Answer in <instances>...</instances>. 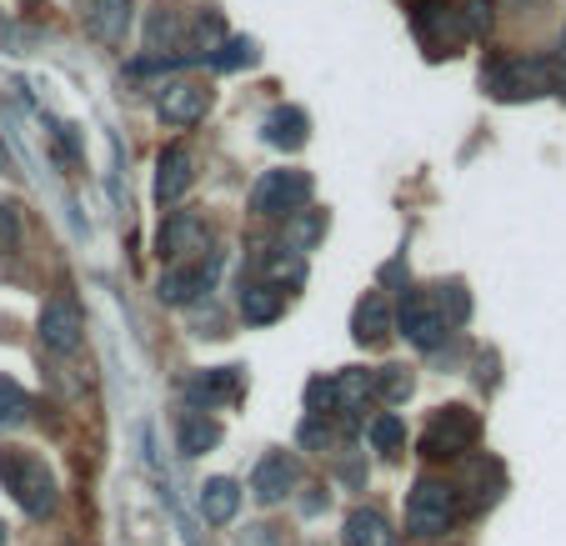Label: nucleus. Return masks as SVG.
<instances>
[{
	"instance_id": "obj_1",
	"label": "nucleus",
	"mask_w": 566,
	"mask_h": 546,
	"mask_svg": "<svg viewBox=\"0 0 566 546\" xmlns=\"http://www.w3.org/2000/svg\"><path fill=\"white\" fill-rule=\"evenodd\" d=\"M0 486L11 492V502L21 506L31 522L55 516V476L35 451L25 447H0Z\"/></svg>"
},
{
	"instance_id": "obj_2",
	"label": "nucleus",
	"mask_w": 566,
	"mask_h": 546,
	"mask_svg": "<svg viewBox=\"0 0 566 546\" xmlns=\"http://www.w3.org/2000/svg\"><path fill=\"white\" fill-rule=\"evenodd\" d=\"M486 91L496 101H536V96H556L562 91V75H556L552 61H526V55H512V61H492L486 65Z\"/></svg>"
},
{
	"instance_id": "obj_3",
	"label": "nucleus",
	"mask_w": 566,
	"mask_h": 546,
	"mask_svg": "<svg viewBox=\"0 0 566 546\" xmlns=\"http://www.w3.org/2000/svg\"><path fill=\"white\" fill-rule=\"evenodd\" d=\"M461 516V496L441 476H421L407 496V532L411 536H441L451 532V522Z\"/></svg>"
},
{
	"instance_id": "obj_4",
	"label": "nucleus",
	"mask_w": 566,
	"mask_h": 546,
	"mask_svg": "<svg viewBox=\"0 0 566 546\" xmlns=\"http://www.w3.org/2000/svg\"><path fill=\"white\" fill-rule=\"evenodd\" d=\"M481 437V417L471 407H441L431 417V427L421 431V456L427 461H457L476 447Z\"/></svg>"
},
{
	"instance_id": "obj_5",
	"label": "nucleus",
	"mask_w": 566,
	"mask_h": 546,
	"mask_svg": "<svg viewBox=\"0 0 566 546\" xmlns=\"http://www.w3.org/2000/svg\"><path fill=\"white\" fill-rule=\"evenodd\" d=\"M411 31H417L427 55H457L461 45L471 41L467 15H461L457 6H447V0H421V6H411Z\"/></svg>"
},
{
	"instance_id": "obj_6",
	"label": "nucleus",
	"mask_w": 566,
	"mask_h": 546,
	"mask_svg": "<svg viewBox=\"0 0 566 546\" xmlns=\"http://www.w3.org/2000/svg\"><path fill=\"white\" fill-rule=\"evenodd\" d=\"M311 191H316V181H311L306 171H266L256 181V191H251V211L256 216H296V211H306V201H311Z\"/></svg>"
},
{
	"instance_id": "obj_7",
	"label": "nucleus",
	"mask_w": 566,
	"mask_h": 546,
	"mask_svg": "<svg viewBox=\"0 0 566 546\" xmlns=\"http://www.w3.org/2000/svg\"><path fill=\"white\" fill-rule=\"evenodd\" d=\"M396 332L407 336L411 346H421V351H437L441 336H447L451 326L441 322L437 301H431L427 291H407V296H401V311H396Z\"/></svg>"
},
{
	"instance_id": "obj_8",
	"label": "nucleus",
	"mask_w": 566,
	"mask_h": 546,
	"mask_svg": "<svg viewBox=\"0 0 566 546\" xmlns=\"http://www.w3.org/2000/svg\"><path fill=\"white\" fill-rule=\"evenodd\" d=\"M41 346L55 356H71L75 346H81V336H86V316H81V306H75L71 296H51L41 306Z\"/></svg>"
},
{
	"instance_id": "obj_9",
	"label": "nucleus",
	"mask_w": 566,
	"mask_h": 546,
	"mask_svg": "<svg viewBox=\"0 0 566 546\" xmlns=\"http://www.w3.org/2000/svg\"><path fill=\"white\" fill-rule=\"evenodd\" d=\"M156 246H160V256L186 261V256H196V251L211 246V231H206V221L196 211H171L166 216V225H160Z\"/></svg>"
},
{
	"instance_id": "obj_10",
	"label": "nucleus",
	"mask_w": 566,
	"mask_h": 546,
	"mask_svg": "<svg viewBox=\"0 0 566 546\" xmlns=\"http://www.w3.org/2000/svg\"><path fill=\"white\" fill-rule=\"evenodd\" d=\"M216 271H221V261H216V256L191 261V266H171L166 276L156 281V296L166 301V306H186V301H196L201 291H211Z\"/></svg>"
},
{
	"instance_id": "obj_11",
	"label": "nucleus",
	"mask_w": 566,
	"mask_h": 546,
	"mask_svg": "<svg viewBox=\"0 0 566 546\" xmlns=\"http://www.w3.org/2000/svg\"><path fill=\"white\" fill-rule=\"evenodd\" d=\"M191 181H196L191 146H166V150H160V161H156V201L160 206L181 201V196L191 191Z\"/></svg>"
},
{
	"instance_id": "obj_12",
	"label": "nucleus",
	"mask_w": 566,
	"mask_h": 546,
	"mask_svg": "<svg viewBox=\"0 0 566 546\" xmlns=\"http://www.w3.org/2000/svg\"><path fill=\"white\" fill-rule=\"evenodd\" d=\"M186 397H191V411H201V417L211 407H226V401H235V397H241V366H216V371L191 376Z\"/></svg>"
},
{
	"instance_id": "obj_13",
	"label": "nucleus",
	"mask_w": 566,
	"mask_h": 546,
	"mask_svg": "<svg viewBox=\"0 0 566 546\" xmlns=\"http://www.w3.org/2000/svg\"><path fill=\"white\" fill-rule=\"evenodd\" d=\"M206 106H211V91L196 86V81H171L156 101L160 120H171V126H196L206 116Z\"/></svg>"
},
{
	"instance_id": "obj_14",
	"label": "nucleus",
	"mask_w": 566,
	"mask_h": 546,
	"mask_svg": "<svg viewBox=\"0 0 566 546\" xmlns=\"http://www.w3.org/2000/svg\"><path fill=\"white\" fill-rule=\"evenodd\" d=\"M291 486H296V461H291L286 451H271V456L256 461V476H251V492H256V502L276 506L281 496H291Z\"/></svg>"
},
{
	"instance_id": "obj_15",
	"label": "nucleus",
	"mask_w": 566,
	"mask_h": 546,
	"mask_svg": "<svg viewBox=\"0 0 566 546\" xmlns=\"http://www.w3.org/2000/svg\"><path fill=\"white\" fill-rule=\"evenodd\" d=\"M130 6H136V0H86V31L96 35L101 45H126Z\"/></svg>"
},
{
	"instance_id": "obj_16",
	"label": "nucleus",
	"mask_w": 566,
	"mask_h": 546,
	"mask_svg": "<svg viewBox=\"0 0 566 546\" xmlns=\"http://www.w3.org/2000/svg\"><path fill=\"white\" fill-rule=\"evenodd\" d=\"M352 336L361 346H381L386 336H391V306H386L381 291H366L361 301H356L352 311Z\"/></svg>"
},
{
	"instance_id": "obj_17",
	"label": "nucleus",
	"mask_w": 566,
	"mask_h": 546,
	"mask_svg": "<svg viewBox=\"0 0 566 546\" xmlns=\"http://www.w3.org/2000/svg\"><path fill=\"white\" fill-rule=\"evenodd\" d=\"M261 136H266L271 146H281V150H301L306 146V136H311V120H306V111L301 106H276L266 120H261Z\"/></svg>"
},
{
	"instance_id": "obj_18",
	"label": "nucleus",
	"mask_w": 566,
	"mask_h": 546,
	"mask_svg": "<svg viewBox=\"0 0 566 546\" xmlns=\"http://www.w3.org/2000/svg\"><path fill=\"white\" fill-rule=\"evenodd\" d=\"M366 397H371V371H361V366H346V371L332 381V411H342L346 421L361 417Z\"/></svg>"
},
{
	"instance_id": "obj_19",
	"label": "nucleus",
	"mask_w": 566,
	"mask_h": 546,
	"mask_svg": "<svg viewBox=\"0 0 566 546\" xmlns=\"http://www.w3.org/2000/svg\"><path fill=\"white\" fill-rule=\"evenodd\" d=\"M235 512H241V486L231 476H211L201 486V516L211 526H226V522H235Z\"/></svg>"
},
{
	"instance_id": "obj_20",
	"label": "nucleus",
	"mask_w": 566,
	"mask_h": 546,
	"mask_svg": "<svg viewBox=\"0 0 566 546\" xmlns=\"http://www.w3.org/2000/svg\"><path fill=\"white\" fill-rule=\"evenodd\" d=\"M346 546H396V532L391 522H386L381 512H371V506H356L352 516H346Z\"/></svg>"
},
{
	"instance_id": "obj_21",
	"label": "nucleus",
	"mask_w": 566,
	"mask_h": 546,
	"mask_svg": "<svg viewBox=\"0 0 566 546\" xmlns=\"http://www.w3.org/2000/svg\"><path fill=\"white\" fill-rule=\"evenodd\" d=\"M216 441H221V427H216L211 417H201V411H186L181 427H176V447H181V456H206Z\"/></svg>"
},
{
	"instance_id": "obj_22",
	"label": "nucleus",
	"mask_w": 566,
	"mask_h": 546,
	"mask_svg": "<svg viewBox=\"0 0 566 546\" xmlns=\"http://www.w3.org/2000/svg\"><path fill=\"white\" fill-rule=\"evenodd\" d=\"M286 311V291L276 286H241V316H247L251 326H271Z\"/></svg>"
},
{
	"instance_id": "obj_23",
	"label": "nucleus",
	"mask_w": 566,
	"mask_h": 546,
	"mask_svg": "<svg viewBox=\"0 0 566 546\" xmlns=\"http://www.w3.org/2000/svg\"><path fill=\"white\" fill-rule=\"evenodd\" d=\"M31 421V397H25V386L6 381L0 376V431H15Z\"/></svg>"
},
{
	"instance_id": "obj_24",
	"label": "nucleus",
	"mask_w": 566,
	"mask_h": 546,
	"mask_svg": "<svg viewBox=\"0 0 566 546\" xmlns=\"http://www.w3.org/2000/svg\"><path fill=\"white\" fill-rule=\"evenodd\" d=\"M371 391L386 407H401L411 397V371L407 366H381V371H371Z\"/></svg>"
},
{
	"instance_id": "obj_25",
	"label": "nucleus",
	"mask_w": 566,
	"mask_h": 546,
	"mask_svg": "<svg viewBox=\"0 0 566 546\" xmlns=\"http://www.w3.org/2000/svg\"><path fill=\"white\" fill-rule=\"evenodd\" d=\"M366 437H371L376 451H401V447H407V421L396 417V411H381V417H371Z\"/></svg>"
},
{
	"instance_id": "obj_26",
	"label": "nucleus",
	"mask_w": 566,
	"mask_h": 546,
	"mask_svg": "<svg viewBox=\"0 0 566 546\" xmlns=\"http://www.w3.org/2000/svg\"><path fill=\"white\" fill-rule=\"evenodd\" d=\"M431 301H437V311H441V322L447 326H461L471 316V296H467V286H457V281H451V286H437Z\"/></svg>"
},
{
	"instance_id": "obj_27",
	"label": "nucleus",
	"mask_w": 566,
	"mask_h": 546,
	"mask_svg": "<svg viewBox=\"0 0 566 546\" xmlns=\"http://www.w3.org/2000/svg\"><path fill=\"white\" fill-rule=\"evenodd\" d=\"M256 41H247V35H235V41H226L221 51L211 55V65L216 71H235V65H256Z\"/></svg>"
},
{
	"instance_id": "obj_28",
	"label": "nucleus",
	"mask_w": 566,
	"mask_h": 546,
	"mask_svg": "<svg viewBox=\"0 0 566 546\" xmlns=\"http://www.w3.org/2000/svg\"><path fill=\"white\" fill-rule=\"evenodd\" d=\"M321 231H326V216H321V211H311V216H301V221L291 225L286 237L296 241V251H306V246H316V237H321Z\"/></svg>"
},
{
	"instance_id": "obj_29",
	"label": "nucleus",
	"mask_w": 566,
	"mask_h": 546,
	"mask_svg": "<svg viewBox=\"0 0 566 546\" xmlns=\"http://www.w3.org/2000/svg\"><path fill=\"white\" fill-rule=\"evenodd\" d=\"M301 447H311V451H326V441H332V421L326 417H306L301 421Z\"/></svg>"
},
{
	"instance_id": "obj_30",
	"label": "nucleus",
	"mask_w": 566,
	"mask_h": 546,
	"mask_svg": "<svg viewBox=\"0 0 566 546\" xmlns=\"http://www.w3.org/2000/svg\"><path fill=\"white\" fill-rule=\"evenodd\" d=\"M21 241V211L15 206H0V251H11Z\"/></svg>"
},
{
	"instance_id": "obj_31",
	"label": "nucleus",
	"mask_w": 566,
	"mask_h": 546,
	"mask_svg": "<svg viewBox=\"0 0 566 546\" xmlns=\"http://www.w3.org/2000/svg\"><path fill=\"white\" fill-rule=\"evenodd\" d=\"M461 15H467V31H471V35H481V31H486V25H492V11H486L481 0H471V6H461Z\"/></svg>"
},
{
	"instance_id": "obj_32",
	"label": "nucleus",
	"mask_w": 566,
	"mask_h": 546,
	"mask_svg": "<svg viewBox=\"0 0 566 546\" xmlns=\"http://www.w3.org/2000/svg\"><path fill=\"white\" fill-rule=\"evenodd\" d=\"M0 171H11V156H6V146H0Z\"/></svg>"
},
{
	"instance_id": "obj_33",
	"label": "nucleus",
	"mask_w": 566,
	"mask_h": 546,
	"mask_svg": "<svg viewBox=\"0 0 566 546\" xmlns=\"http://www.w3.org/2000/svg\"><path fill=\"white\" fill-rule=\"evenodd\" d=\"M0 546H6V526H0Z\"/></svg>"
}]
</instances>
